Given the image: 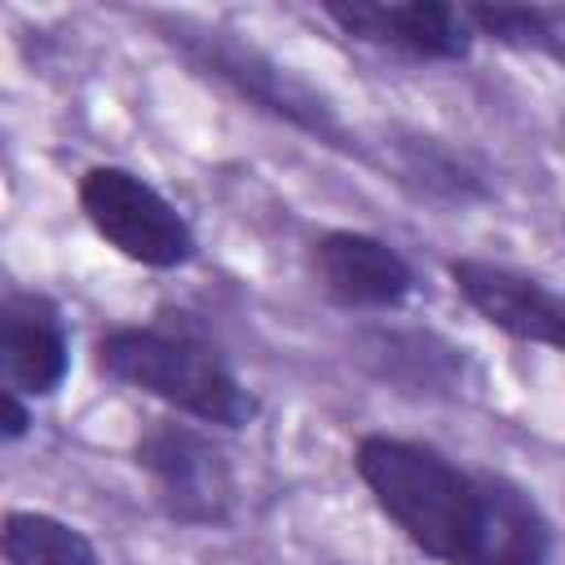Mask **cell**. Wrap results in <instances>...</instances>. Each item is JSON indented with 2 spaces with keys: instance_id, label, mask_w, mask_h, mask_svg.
Listing matches in <instances>:
<instances>
[{
  "instance_id": "obj_1",
  "label": "cell",
  "mask_w": 565,
  "mask_h": 565,
  "mask_svg": "<svg viewBox=\"0 0 565 565\" xmlns=\"http://www.w3.org/2000/svg\"><path fill=\"white\" fill-rule=\"evenodd\" d=\"M93 371L119 388L163 402L172 415L221 433L260 419V393L238 375L230 349L190 309H159L146 322H115L93 340Z\"/></svg>"
},
{
  "instance_id": "obj_2",
  "label": "cell",
  "mask_w": 565,
  "mask_h": 565,
  "mask_svg": "<svg viewBox=\"0 0 565 565\" xmlns=\"http://www.w3.org/2000/svg\"><path fill=\"white\" fill-rule=\"evenodd\" d=\"M353 472L380 516L428 561L472 565L490 530L494 468H468L433 441L397 433H362Z\"/></svg>"
},
{
  "instance_id": "obj_3",
  "label": "cell",
  "mask_w": 565,
  "mask_h": 565,
  "mask_svg": "<svg viewBox=\"0 0 565 565\" xmlns=\"http://www.w3.org/2000/svg\"><path fill=\"white\" fill-rule=\"evenodd\" d=\"M146 22L194 75L216 79L221 88H230L238 102L256 106L260 115L282 119L287 128H296V132H305V137H313L331 150H344V154H358V159L371 154L362 146V137L340 119V106L318 84H309L296 66L256 49L238 31L207 26V22H194V18H172V13H146Z\"/></svg>"
},
{
  "instance_id": "obj_4",
  "label": "cell",
  "mask_w": 565,
  "mask_h": 565,
  "mask_svg": "<svg viewBox=\"0 0 565 565\" xmlns=\"http://www.w3.org/2000/svg\"><path fill=\"white\" fill-rule=\"evenodd\" d=\"M132 468L150 481L163 521L181 530H230L238 516V472L216 428L185 415H150L132 437Z\"/></svg>"
},
{
  "instance_id": "obj_5",
  "label": "cell",
  "mask_w": 565,
  "mask_h": 565,
  "mask_svg": "<svg viewBox=\"0 0 565 565\" xmlns=\"http://www.w3.org/2000/svg\"><path fill=\"white\" fill-rule=\"evenodd\" d=\"M75 203L93 234L141 269L172 274L199 256L190 216L150 177L124 163H88L75 181Z\"/></svg>"
},
{
  "instance_id": "obj_6",
  "label": "cell",
  "mask_w": 565,
  "mask_h": 565,
  "mask_svg": "<svg viewBox=\"0 0 565 565\" xmlns=\"http://www.w3.org/2000/svg\"><path fill=\"white\" fill-rule=\"evenodd\" d=\"M344 358L371 384L406 397V402H463L472 388V353L437 327L366 318L344 335Z\"/></svg>"
},
{
  "instance_id": "obj_7",
  "label": "cell",
  "mask_w": 565,
  "mask_h": 565,
  "mask_svg": "<svg viewBox=\"0 0 565 565\" xmlns=\"http://www.w3.org/2000/svg\"><path fill=\"white\" fill-rule=\"evenodd\" d=\"M318 9L349 40L397 53L406 62L455 66L477 49V31L463 4L450 0H322Z\"/></svg>"
},
{
  "instance_id": "obj_8",
  "label": "cell",
  "mask_w": 565,
  "mask_h": 565,
  "mask_svg": "<svg viewBox=\"0 0 565 565\" xmlns=\"http://www.w3.org/2000/svg\"><path fill=\"white\" fill-rule=\"evenodd\" d=\"M313 287L344 313H397L419 291L406 252L371 230H322L305 252Z\"/></svg>"
},
{
  "instance_id": "obj_9",
  "label": "cell",
  "mask_w": 565,
  "mask_h": 565,
  "mask_svg": "<svg viewBox=\"0 0 565 565\" xmlns=\"http://www.w3.org/2000/svg\"><path fill=\"white\" fill-rule=\"evenodd\" d=\"M446 278L486 327L516 344H543L565 358V296L543 278L486 256H450Z\"/></svg>"
},
{
  "instance_id": "obj_10",
  "label": "cell",
  "mask_w": 565,
  "mask_h": 565,
  "mask_svg": "<svg viewBox=\"0 0 565 565\" xmlns=\"http://www.w3.org/2000/svg\"><path fill=\"white\" fill-rule=\"evenodd\" d=\"M371 159H375V168L397 190H406L424 207L468 212V207L494 203L490 172L472 154H463L459 146H450L437 132H424V128H384Z\"/></svg>"
},
{
  "instance_id": "obj_11",
  "label": "cell",
  "mask_w": 565,
  "mask_h": 565,
  "mask_svg": "<svg viewBox=\"0 0 565 565\" xmlns=\"http://www.w3.org/2000/svg\"><path fill=\"white\" fill-rule=\"evenodd\" d=\"M71 375V327L49 291H4L0 300V388L49 402Z\"/></svg>"
},
{
  "instance_id": "obj_12",
  "label": "cell",
  "mask_w": 565,
  "mask_h": 565,
  "mask_svg": "<svg viewBox=\"0 0 565 565\" xmlns=\"http://www.w3.org/2000/svg\"><path fill=\"white\" fill-rule=\"evenodd\" d=\"M556 556V525L516 477L494 472V503L490 530L472 565H552Z\"/></svg>"
},
{
  "instance_id": "obj_13",
  "label": "cell",
  "mask_w": 565,
  "mask_h": 565,
  "mask_svg": "<svg viewBox=\"0 0 565 565\" xmlns=\"http://www.w3.org/2000/svg\"><path fill=\"white\" fill-rule=\"evenodd\" d=\"M0 556L4 565H102L97 543L79 525L40 508H4Z\"/></svg>"
},
{
  "instance_id": "obj_14",
  "label": "cell",
  "mask_w": 565,
  "mask_h": 565,
  "mask_svg": "<svg viewBox=\"0 0 565 565\" xmlns=\"http://www.w3.org/2000/svg\"><path fill=\"white\" fill-rule=\"evenodd\" d=\"M477 40H494L516 53L552 57L565 66V13L543 4H463Z\"/></svg>"
},
{
  "instance_id": "obj_15",
  "label": "cell",
  "mask_w": 565,
  "mask_h": 565,
  "mask_svg": "<svg viewBox=\"0 0 565 565\" xmlns=\"http://www.w3.org/2000/svg\"><path fill=\"white\" fill-rule=\"evenodd\" d=\"M31 428H35V402H26L13 388H0V441L18 446L22 437H31Z\"/></svg>"
}]
</instances>
